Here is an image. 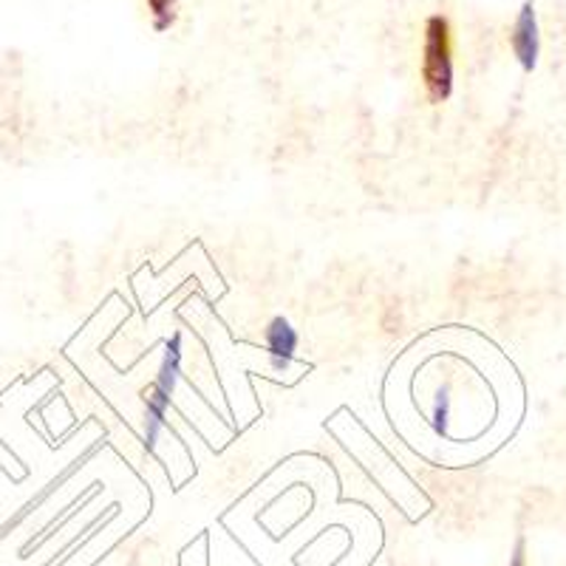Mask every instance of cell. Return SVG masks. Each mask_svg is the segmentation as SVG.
Wrapping results in <instances>:
<instances>
[{
	"instance_id": "cell-1",
	"label": "cell",
	"mask_w": 566,
	"mask_h": 566,
	"mask_svg": "<svg viewBox=\"0 0 566 566\" xmlns=\"http://www.w3.org/2000/svg\"><path fill=\"white\" fill-rule=\"evenodd\" d=\"M422 83L431 103H444L453 94V38L451 23L442 14H433L424 23Z\"/></svg>"
},
{
	"instance_id": "cell-2",
	"label": "cell",
	"mask_w": 566,
	"mask_h": 566,
	"mask_svg": "<svg viewBox=\"0 0 566 566\" xmlns=\"http://www.w3.org/2000/svg\"><path fill=\"white\" fill-rule=\"evenodd\" d=\"M510 49H513L515 60L524 71H535L541 57V29L533 0H524L522 9H518V18H515L513 32H510Z\"/></svg>"
},
{
	"instance_id": "cell-3",
	"label": "cell",
	"mask_w": 566,
	"mask_h": 566,
	"mask_svg": "<svg viewBox=\"0 0 566 566\" xmlns=\"http://www.w3.org/2000/svg\"><path fill=\"white\" fill-rule=\"evenodd\" d=\"M264 340H266V352H270V366L272 371L283 374L286 368L292 366V357L297 352V332L292 328V323L286 317H272L270 326L264 332Z\"/></svg>"
},
{
	"instance_id": "cell-4",
	"label": "cell",
	"mask_w": 566,
	"mask_h": 566,
	"mask_svg": "<svg viewBox=\"0 0 566 566\" xmlns=\"http://www.w3.org/2000/svg\"><path fill=\"white\" fill-rule=\"evenodd\" d=\"M181 332H176L168 343H165V354H161V363H159V374H156V382L154 388L159 394H165L168 399H174L176 386H179V377H181Z\"/></svg>"
},
{
	"instance_id": "cell-5",
	"label": "cell",
	"mask_w": 566,
	"mask_h": 566,
	"mask_svg": "<svg viewBox=\"0 0 566 566\" xmlns=\"http://www.w3.org/2000/svg\"><path fill=\"white\" fill-rule=\"evenodd\" d=\"M170 399L165 394H159L156 388H150L145 394V428H142V444L145 451L154 453L156 442H159V433L165 431V419H168Z\"/></svg>"
},
{
	"instance_id": "cell-6",
	"label": "cell",
	"mask_w": 566,
	"mask_h": 566,
	"mask_svg": "<svg viewBox=\"0 0 566 566\" xmlns=\"http://www.w3.org/2000/svg\"><path fill=\"white\" fill-rule=\"evenodd\" d=\"M451 406H453L451 382H442V386L437 388V399H433V408H431V424H433V431H437L439 437H448Z\"/></svg>"
},
{
	"instance_id": "cell-7",
	"label": "cell",
	"mask_w": 566,
	"mask_h": 566,
	"mask_svg": "<svg viewBox=\"0 0 566 566\" xmlns=\"http://www.w3.org/2000/svg\"><path fill=\"white\" fill-rule=\"evenodd\" d=\"M176 3H179V0H148V9L150 14H154V27L159 29V32H165V29L176 20Z\"/></svg>"
},
{
	"instance_id": "cell-8",
	"label": "cell",
	"mask_w": 566,
	"mask_h": 566,
	"mask_svg": "<svg viewBox=\"0 0 566 566\" xmlns=\"http://www.w3.org/2000/svg\"><path fill=\"white\" fill-rule=\"evenodd\" d=\"M510 566H527V541L518 538L515 541L513 558H510Z\"/></svg>"
}]
</instances>
